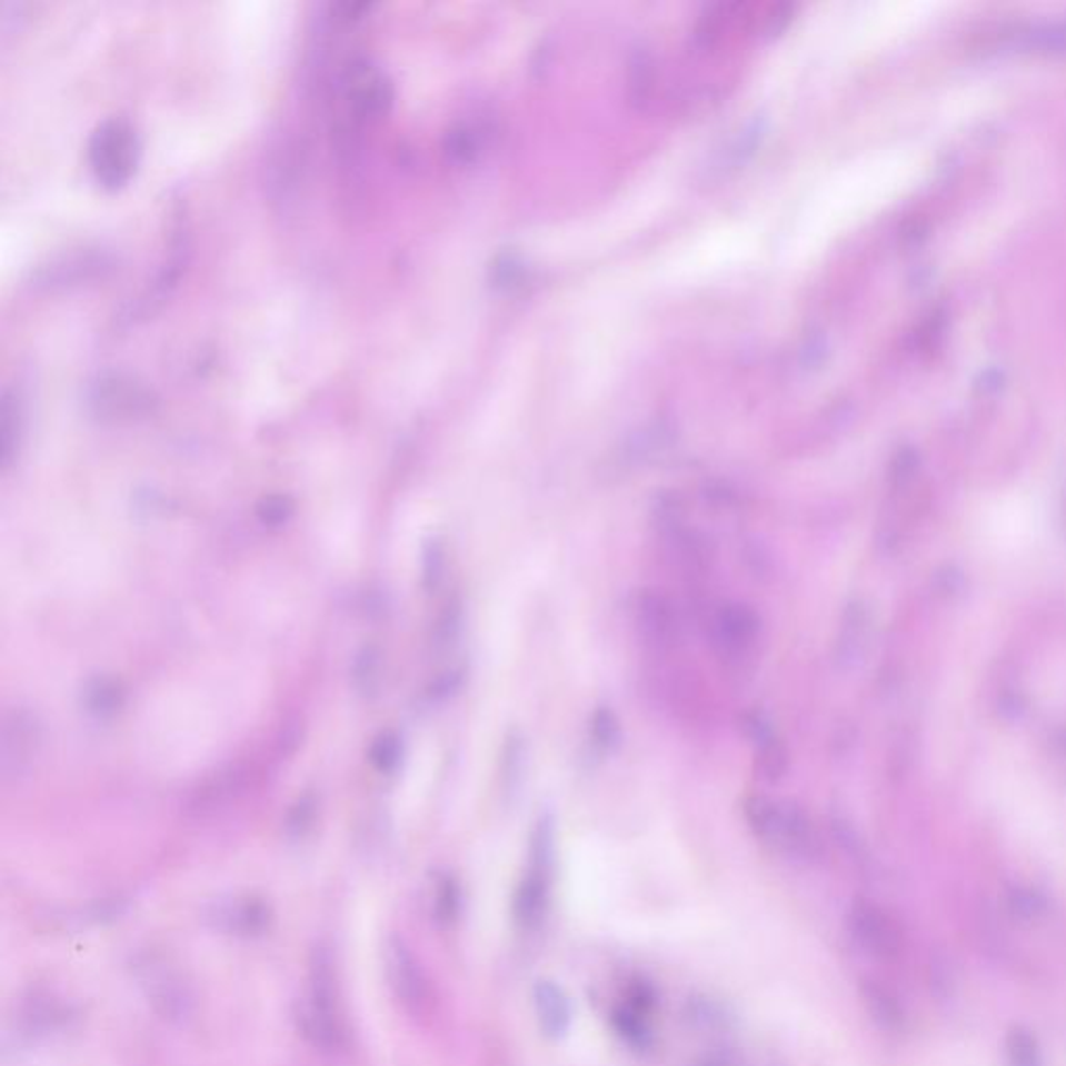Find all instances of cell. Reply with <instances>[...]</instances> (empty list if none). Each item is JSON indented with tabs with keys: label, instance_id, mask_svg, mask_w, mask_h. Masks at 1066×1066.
<instances>
[{
	"label": "cell",
	"instance_id": "7402d4cb",
	"mask_svg": "<svg viewBox=\"0 0 1066 1066\" xmlns=\"http://www.w3.org/2000/svg\"><path fill=\"white\" fill-rule=\"evenodd\" d=\"M863 1000L869 1010L870 1018L886 1032H900L904 1027V1008L898 998L877 982H865L863 987Z\"/></svg>",
	"mask_w": 1066,
	"mask_h": 1066
},
{
	"label": "cell",
	"instance_id": "836d02e7",
	"mask_svg": "<svg viewBox=\"0 0 1066 1066\" xmlns=\"http://www.w3.org/2000/svg\"><path fill=\"white\" fill-rule=\"evenodd\" d=\"M444 571V548L438 540H429L424 548V586L426 590H436Z\"/></svg>",
	"mask_w": 1066,
	"mask_h": 1066
},
{
	"label": "cell",
	"instance_id": "83f0119b",
	"mask_svg": "<svg viewBox=\"0 0 1066 1066\" xmlns=\"http://www.w3.org/2000/svg\"><path fill=\"white\" fill-rule=\"evenodd\" d=\"M1008 1063L1010 1066H1042L1039 1046L1027 1029L1018 1027L1008 1035Z\"/></svg>",
	"mask_w": 1066,
	"mask_h": 1066
},
{
	"label": "cell",
	"instance_id": "ffe728a7",
	"mask_svg": "<svg viewBox=\"0 0 1066 1066\" xmlns=\"http://www.w3.org/2000/svg\"><path fill=\"white\" fill-rule=\"evenodd\" d=\"M82 705L88 715L107 721L113 719L126 705L123 686L113 677H92L82 689Z\"/></svg>",
	"mask_w": 1066,
	"mask_h": 1066
},
{
	"label": "cell",
	"instance_id": "e0dca14e",
	"mask_svg": "<svg viewBox=\"0 0 1066 1066\" xmlns=\"http://www.w3.org/2000/svg\"><path fill=\"white\" fill-rule=\"evenodd\" d=\"M269 920H271V910L259 898H245V900L223 904L215 910V923L219 929L228 934L245 935V937L263 934L269 927Z\"/></svg>",
	"mask_w": 1066,
	"mask_h": 1066
},
{
	"label": "cell",
	"instance_id": "2e32d148",
	"mask_svg": "<svg viewBox=\"0 0 1066 1066\" xmlns=\"http://www.w3.org/2000/svg\"><path fill=\"white\" fill-rule=\"evenodd\" d=\"M148 998L165 1018H183L192 998L180 977L169 968H147Z\"/></svg>",
	"mask_w": 1066,
	"mask_h": 1066
},
{
	"label": "cell",
	"instance_id": "6da1fadb",
	"mask_svg": "<svg viewBox=\"0 0 1066 1066\" xmlns=\"http://www.w3.org/2000/svg\"><path fill=\"white\" fill-rule=\"evenodd\" d=\"M744 815L765 846L798 863H815L823 854L819 834L803 810L791 803H777L765 796H750Z\"/></svg>",
	"mask_w": 1066,
	"mask_h": 1066
},
{
	"label": "cell",
	"instance_id": "44dd1931",
	"mask_svg": "<svg viewBox=\"0 0 1066 1066\" xmlns=\"http://www.w3.org/2000/svg\"><path fill=\"white\" fill-rule=\"evenodd\" d=\"M442 150L450 163H476L484 150V132L471 121H455L444 133Z\"/></svg>",
	"mask_w": 1066,
	"mask_h": 1066
},
{
	"label": "cell",
	"instance_id": "d590c367",
	"mask_svg": "<svg viewBox=\"0 0 1066 1066\" xmlns=\"http://www.w3.org/2000/svg\"><path fill=\"white\" fill-rule=\"evenodd\" d=\"M1013 908L1018 915H1023V919H1034V917H1039L1044 910H1046V903L1042 896H1037L1034 891H1018L1013 896Z\"/></svg>",
	"mask_w": 1066,
	"mask_h": 1066
},
{
	"label": "cell",
	"instance_id": "d6986e66",
	"mask_svg": "<svg viewBox=\"0 0 1066 1066\" xmlns=\"http://www.w3.org/2000/svg\"><path fill=\"white\" fill-rule=\"evenodd\" d=\"M548 904V869L536 867L529 870L526 879L515 894V919L524 927H538Z\"/></svg>",
	"mask_w": 1066,
	"mask_h": 1066
},
{
	"label": "cell",
	"instance_id": "e575fe53",
	"mask_svg": "<svg viewBox=\"0 0 1066 1066\" xmlns=\"http://www.w3.org/2000/svg\"><path fill=\"white\" fill-rule=\"evenodd\" d=\"M459 625L460 605L459 602H452V605L446 607L442 617H440V621H438V627H436V641H438V644H448V641L457 636Z\"/></svg>",
	"mask_w": 1066,
	"mask_h": 1066
},
{
	"label": "cell",
	"instance_id": "603a6c76",
	"mask_svg": "<svg viewBox=\"0 0 1066 1066\" xmlns=\"http://www.w3.org/2000/svg\"><path fill=\"white\" fill-rule=\"evenodd\" d=\"M763 136H765L763 119H753L750 123H746L739 130L736 138H731L727 142V147L723 148V155L717 159V165L713 169H717L719 173L727 176L729 171H736L739 167H744L746 161L755 155Z\"/></svg>",
	"mask_w": 1066,
	"mask_h": 1066
},
{
	"label": "cell",
	"instance_id": "ba28073f",
	"mask_svg": "<svg viewBox=\"0 0 1066 1066\" xmlns=\"http://www.w3.org/2000/svg\"><path fill=\"white\" fill-rule=\"evenodd\" d=\"M265 190L279 213H290L305 186L307 150L292 133H281L265 157Z\"/></svg>",
	"mask_w": 1066,
	"mask_h": 1066
},
{
	"label": "cell",
	"instance_id": "5bb4252c",
	"mask_svg": "<svg viewBox=\"0 0 1066 1066\" xmlns=\"http://www.w3.org/2000/svg\"><path fill=\"white\" fill-rule=\"evenodd\" d=\"M26 431V396L21 386H7L0 396V469L16 465Z\"/></svg>",
	"mask_w": 1066,
	"mask_h": 1066
},
{
	"label": "cell",
	"instance_id": "8992f818",
	"mask_svg": "<svg viewBox=\"0 0 1066 1066\" xmlns=\"http://www.w3.org/2000/svg\"><path fill=\"white\" fill-rule=\"evenodd\" d=\"M117 269L116 255L102 247L69 248L50 255L30 271L33 292H66L109 278Z\"/></svg>",
	"mask_w": 1066,
	"mask_h": 1066
},
{
	"label": "cell",
	"instance_id": "7c38bea8",
	"mask_svg": "<svg viewBox=\"0 0 1066 1066\" xmlns=\"http://www.w3.org/2000/svg\"><path fill=\"white\" fill-rule=\"evenodd\" d=\"M636 624L644 640L658 650H667L679 638L677 612L669 598L657 591H644L636 602Z\"/></svg>",
	"mask_w": 1066,
	"mask_h": 1066
},
{
	"label": "cell",
	"instance_id": "1f68e13d",
	"mask_svg": "<svg viewBox=\"0 0 1066 1066\" xmlns=\"http://www.w3.org/2000/svg\"><path fill=\"white\" fill-rule=\"evenodd\" d=\"M591 736H594V741L605 750H610L619 741V723H617V717L612 715V710L598 708L594 713Z\"/></svg>",
	"mask_w": 1066,
	"mask_h": 1066
},
{
	"label": "cell",
	"instance_id": "4fadbf2b",
	"mask_svg": "<svg viewBox=\"0 0 1066 1066\" xmlns=\"http://www.w3.org/2000/svg\"><path fill=\"white\" fill-rule=\"evenodd\" d=\"M531 1000H534V1010H536L541 1034L550 1039L565 1037L574 1020L571 1000L567 992L557 982L538 979L531 989Z\"/></svg>",
	"mask_w": 1066,
	"mask_h": 1066
},
{
	"label": "cell",
	"instance_id": "484cf974",
	"mask_svg": "<svg viewBox=\"0 0 1066 1066\" xmlns=\"http://www.w3.org/2000/svg\"><path fill=\"white\" fill-rule=\"evenodd\" d=\"M295 517V502L286 494H269L257 505V519L267 529H281Z\"/></svg>",
	"mask_w": 1066,
	"mask_h": 1066
},
{
	"label": "cell",
	"instance_id": "ac0fdd59",
	"mask_svg": "<svg viewBox=\"0 0 1066 1066\" xmlns=\"http://www.w3.org/2000/svg\"><path fill=\"white\" fill-rule=\"evenodd\" d=\"M1002 44L1010 49L1066 54V21L1027 23L1000 33Z\"/></svg>",
	"mask_w": 1066,
	"mask_h": 1066
},
{
	"label": "cell",
	"instance_id": "cb8c5ba5",
	"mask_svg": "<svg viewBox=\"0 0 1066 1066\" xmlns=\"http://www.w3.org/2000/svg\"><path fill=\"white\" fill-rule=\"evenodd\" d=\"M350 679L355 689L369 698L379 689L381 681V650L376 644H367L355 655L352 669H350Z\"/></svg>",
	"mask_w": 1066,
	"mask_h": 1066
},
{
	"label": "cell",
	"instance_id": "277c9868",
	"mask_svg": "<svg viewBox=\"0 0 1066 1066\" xmlns=\"http://www.w3.org/2000/svg\"><path fill=\"white\" fill-rule=\"evenodd\" d=\"M142 157V140L128 117L102 119L88 138V163L107 190H119L132 180Z\"/></svg>",
	"mask_w": 1066,
	"mask_h": 1066
},
{
	"label": "cell",
	"instance_id": "30bf717a",
	"mask_svg": "<svg viewBox=\"0 0 1066 1066\" xmlns=\"http://www.w3.org/2000/svg\"><path fill=\"white\" fill-rule=\"evenodd\" d=\"M386 970L396 998L407 1008H419L427 998V982L424 968L419 967L402 937L390 935L386 944Z\"/></svg>",
	"mask_w": 1066,
	"mask_h": 1066
},
{
	"label": "cell",
	"instance_id": "4dcf8cb0",
	"mask_svg": "<svg viewBox=\"0 0 1066 1066\" xmlns=\"http://www.w3.org/2000/svg\"><path fill=\"white\" fill-rule=\"evenodd\" d=\"M612 1023H615V1029L619 1032V1035L627 1039L631 1046H648V1039H650V1034L641 1020V1015L638 1010H629V1008H619L615 1010L612 1015Z\"/></svg>",
	"mask_w": 1066,
	"mask_h": 1066
},
{
	"label": "cell",
	"instance_id": "4316f807",
	"mask_svg": "<svg viewBox=\"0 0 1066 1066\" xmlns=\"http://www.w3.org/2000/svg\"><path fill=\"white\" fill-rule=\"evenodd\" d=\"M400 758H402V741L392 731L378 736L369 748V763L373 765L376 771L383 775L395 773L396 767L400 765Z\"/></svg>",
	"mask_w": 1066,
	"mask_h": 1066
},
{
	"label": "cell",
	"instance_id": "8d00e7d4",
	"mask_svg": "<svg viewBox=\"0 0 1066 1066\" xmlns=\"http://www.w3.org/2000/svg\"><path fill=\"white\" fill-rule=\"evenodd\" d=\"M28 9H30V4H26V2H4L2 4L0 28H2L4 36H9L13 30H19V26L23 23V19L28 16Z\"/></svg>",
	"mask_w": 1066,
	"mask_h": 1066
},
{
	"label": "cell",
	"instance_id": "9a60e30c",
	"mask_svg": "<svg viewBox=\"0 0 1066 1066\" xmlns=\"http://www.w3.org/2000/svg\"><path fill=\"white\" fill-rule=\"evenodd\" d=\"M741 727L755 746L756 760H758L760 773L769 781L779 779L788 767V755H786V748H784L781 739L777 738L771 723L758 713H748L741 721Z\"/></svg>",
	"mask_w": 1066,
	"mask_h": 1066
},
{
	"label": "cell",
	"instance_id": "5b68a950",
	"mask_svg": "<svg viewBox=\"0 0 1066 1066\" xmlns=\"http://www.w3.org/2000/svg\"><path fill=\"white\" fill-rule=\"evenodd\" d=\"M298 1027L315 1048L333 1050L342 1044L345 1032L338 1013L331 958L326 948L312 952L309 992L300 1004Z\"/></svg>",
	"mask_w": 1066,
	"mask_h": 1066
},
{
	"label": "cell",
	"instance_id": "52a82bcc",
	"mask_svg": "<svg viewBox=\"0 0 1066 1066\" xmlns=\"http://www.w3.org/2000/svg\"><path fill=\"white\" fill-rule=\"evenodd\" d=\"M44 746V725L30 708H11L2 717L0 729V779L16 786L28 779L40 760Z\"/></svg>",
	"mask_w": 1066,
	"mask_h": 1066
},
{
	"label": "cell",
	"instance_id": "74e56055",
	"mask_svg": "<svg viewBox=\"0 0 1066 1066\" xmlns=\"http://www.w3.org/2000/svg\"><path fill=\"white\" fill-rule=\"evenodd\" d=\"M696 1066H741L731 1054H713L706 1056Z\"/></svg>",
	"mask_w": 1066,
	"mask_h": 1066
},
{
	"label": "cell",
	"instance_id": "d4e9b609",
	"mask_svg": "<svg viewBox=\"0 0 1066 1066\" xmlns=\"http://www.w3.org/2000/svg\"><path fill=\"white\" fill-rule=\"evenodd\" d=\"M686 1017L696 1029H703V1032H719L731 1020L721 1002L713 1000L708 996L689 998L686 1004Z\"/></svg>",
	"mask_w": 1066,
	"mask_h": 1066
},
{
	"label": "cell",
	"instance_id": "7a4b0ae2",
	"mask_svg": "<svg viewBox=\"0 0 1066 1066\" xmlns=\"http://www.w3.org/2000/svg\"><path fill=\"white\" fill-rule=\"evenodd\" d=\"M83 400L88 412L107 426L145 421L161 407V398L148 381L119 369L100 371L90 379Z\"/></svg>",
	"mask_w": 1066,
	"mask_h": 1066
},
{
	"label": "cell",
	"instance_id": "d6a6232c",
	"mask_svg": "<svg viewBox=\"0 0 1066 1066\" xmlns=\"http://www.w3.org/2000/svg\"><path fill=\"white\" fill-rule=\"evenodd\" d=\"M524 273H526L524 263H519L515 255L505 252L494 261L492 269H490V279H492L496 288L509 290L512 286H517V281L524 278Z\"/></svg>",
	"mask_w": 1066,
	"mask_h": 1066
},
{
	"label": "cell",
	"instance_id": "f546056e",
	"mask_svg": "<svg viewBox=\"0 0 1066 1066\" xmlns=\"http://www.w3.org/2000/svg\"><path fill=\"white\" fill-rule=\"evenodd\" d=\"M317 817V800L312 794H305L298 798L288 817H286V831L290 837H302L307 831H311L312 823Z\"/></svg>",
	"mask_w": 1066,
	"mask_h": 1066
},
{
	"label": "cell",
	"instance_id": "9c48e42d",
	"mask_svg": "<svg viewBox=\"0 0 1066 1066\" xmlns=\"http://www.w3.org/2000/svg\"><path fill=\"white\" fill-rule=\"evenodd\" d=\"M848 931L856 946L877 958H891L900 950V934L884 910L869 903H854L848 910Z\"/></svg>",
	"mask_w": 1066,
	"mask_h": 1066
},
{
	"label": "cell",
	"instance_id": "8fae6325",
	"mask_svg": "<svg viewBox=\"0 0 1066 1066\" xmlns=\"http://www.w3.org/2000/svg\"><path fill=\"white\" fill-rule=\"evenodd\" d=\"M760 619L746 605H723L713 617V640L723 657L739 658L758 636Z\"/></svg>",
	"mask_w": 1066,
	"mask_h": 1066
},
{
	"label": "cell",
	"instance_id": "f1b7e54d",
	"mask_svg": "<svg viewBox=\"0 0 1066 1066\" xmlns=\"http://www.w3.org/2000/svg\"><path fill=\"white\" fill-rule=\"evenodd\" d=\"M460 910V889L452 877H444L436 889V900H434V917L442 925H450L452 920L459 917Z\"/></svg>",
	"mask_w": 1066,
	"mask_h": 1066
},
{
	"label": "cell",
	"instance_id": "3957f363",
	"mask_svg": "<svg viewBox=\"0 0 1066 1066\" xmlns=\"http://www.w3.org/2000/svg\"><path fill=\"white\" fill-rule=\"evenodd\" d=\"M190 255H192V245H190L188 217L186 211L178 207L171 217V230H169V242H167L163 261L155 271L152 279H148L145 283V288L133 296L130 302L123 305V309L116 317L117 323L123 328L136 326L161 311L165 302H169V298L178 290L181 278L190 265Z\"/></svg>",
	"mask_w": 1066,
	"mask_h": 1066
}]
</instances>
